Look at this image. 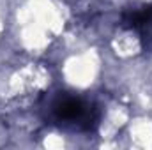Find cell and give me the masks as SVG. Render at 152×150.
<instances>
[{"mask_svg":"<svg viewBox=\"0 0 152 150\" xmlns=\"http://www.w3.org/2000/svg\"><path fill=\"white\" fill-rule=\"evenodd\" d=\"M50 118L64 127L76 131H88L97 120L92 104L69 94H60L50 103Z\"/></svg>","mask_w":152,"mask_h":150,"instance_id":"6da1fadb","label":"cell"},{"mask_svg":"<svg viewBox=\"0 0 152 150\" xmlns=\"http://www.w3.org/2000/svg\"><path fill=\"white\" fill-rule=\"evenodd\" d=\"M126 23L140 34L142 41L147 46H152V5L143 7L142 11H133L131 14H127Z\"/></svg>","mask_w":152,"mask_h":150,"instance_id":"7a4b0ae2","label":"cell"}]
</instances>
